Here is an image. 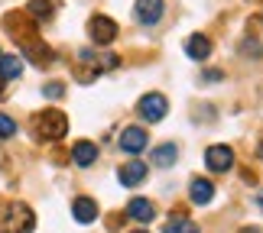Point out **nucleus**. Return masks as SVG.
<instances>
[{
	"label": "nucleus",
	"instance_id": "1a4fd4ad",
	"mask_svg": "<svg viewBox=\"0 0 263 233\" xmlns=\"http://www.w3.org/2000/svg\"><path fill=\"white\" fill-rule=\"evenodd\" d=\"M127 214L137 220V224H149V220L156 217V207L149 204L146 198H130V204H127Z\"/></svg>",
	"mask_w": 263,
	"mask_h": 233
},
{
	"label": "nucleus",
	"instance_id": "9d476101",
	"mask_svg": "<svg viewBox=\"0 0 263 233\" xmlns=\"http://www.w3.org/2000/svg\"><path fill=\"white\" fill-rule=\"evenodd\" d=\"M72 214H75L78 224H95V220H98V204H95V198H75Z\"/></svg>",
	"mask_w": 263,
	"mask_h": 233
},
{
	"label": "nucleus",
	"instance_id": "412c9836",
	"mask_svg": "<svg viewBox=\"0 0 263 233\" xmlns=\"http://www.w3.org/2000/svg\"><path fill=\"white\" fill-rule=\"evenodd\" d=\"M260 207H263V191H260Z\"/></svg>",
	"mask_w": 263,
	"mask_h": 233
},
{
	"label": "nucleus",
	"instance_id": "a211bd4d",
	"mask_svg": "<svg viewBox=\"0 0 263 233\" xmlns=\"http://www.w3.org/2000/svg\"><path fill=\"white\" fill-rule=\"evenodd\" d=\"M13 133H16V120L7 117V114H0V139H10Z\"/></svg>",
	"mask_w": 263,
	"mask_h": 233
},
{
	"label": "nucleus",
	"instance_id": "ddd939ff",
	"mask_svg": "<svg viewBox=\"0 0 263 233\" xmlns=\"http://www.w3.org/2000/svg\"><path fill=\"white\" fill-rule=\"evenodd\" d=\"M189 195H192V201H195V204H208L211 198H215V185H211L208 178H195L189 185Z\"/></svg>",
	"mask_w": 263,
	"mask_h": 233
},
{
	"label": "nucleus",
	"instance_id": "20e7f679",
	"mask_svg": "<svg viewBox=\"0 0 263 233\" xmlns=\"http://www.w3.org/2000/svg\"><path fill=\"white\" fill-rule=\"evenodd\" d=\"M169 110V100L163 94H143L140 97V117L146 120V123H159V120L166 117Z\"/></svg>",
	"mask_w": 263,
	"mask_h": 233
},
{
	"label": "nucleus",
	"instance_id": "f3484780",
	"mask_svg": "<svg viewBox=\"0 0 263 233\" xmlns=\"http://www.w3.org/2000/svg\"><path fill=\"white\" fill-rule=\"evenodd\" d=\"M29 13H36V19H49L52 4H49V0H29Z\"/></svg>",
	"mask_w": 263,
	"mask_h": 233
},
{
	"label": "nucleus",
	"instance_id": "f03ea898",
	"mask_svg": "<svg viewBox=\"0 0 263 233\" xmlns=\"http://www.w3.org/2000/svg\"><path fill=\"white\" fill-rule=\"evenodd\" d=\"M88 36H91V43L95 46H110L114 43V36H117V23L110 16H91V23H88Z\"/></svg>",
	"mask_w": 263,
	"mask_h": 233
},
{
	"label": "nucleus",
	"instance_id": "6ab92c4d",
	"mask_svg": "<svg viewBox=\"0 0 263 233\" xmlns=\"http://www.w3.org/2000/svg\"><path fill=\"white\" fill-rule=\"evenodd\" d=\"M43 94L46 97H62L65 94V84H62V81H49V84L43 88Z\"/></svg>",
	"mask_w": 263,
	"mask_h": 233
},
{
	"label": "nucleus",
	"instance_id": "0eeeda50",
	"mask_svg": "<svg viewBox=\"0 0 263 233\" xmlns=\"http://www.w3.org/2000/svg\"><path fill=\"white\" fill-rule=\"evenodd\" d=\"M124 153L130 156H137V153H143V149L149 146V136H146V130L143 126H127L124 133H120V143H117Z\"/></svg>",
	"mask_w": 263,
	"mask_h": 233
},
{
	"label": "nucleus",
	"instance_id": "39448f33",
	"mask_svg": "<svg viewBox=\"0 0 263 233\" xmlns=\"http://www.w3.org/2000/svg\"><path fill=\"white\" fill-rule=\"evenodd\" d=\"M163 13H166L163 0H137L134 4V16H137V23H143V26H156L159 19H163Z\"/></svg>",
	"mask_w": 263,
	"mask_h": 233
},
{
	"label": "nucleus",
	"instance_id": "4468645a",
	"mask_svg": "<svg viewBox=\"0 0 263 233\" xmlns=\"http://www.w3.org/2000/svg\"><path fill=\"white\" fill-rule=\"evenodd\" d=\"M23 75V58L16 55H0V81H13Z\"/></svg>",
	"mask_w": 263,
	"mask_h": 233
},
{
	"label": "nucleus",
	"instance_id": "dca6fc26",
	"mask_svg": "<svg viewBox=\"0 0 263 233\" xmlns=\"http://www.w3.org/2000/svg\"><path fill=\"white\" fill-rule=\"evenodd\" d=\"M166 233H198V224H192L185 217H176V220L166 224Z\"/></svg>",
	"mask_w": 263,
	"mask_h": 233
},
{
	"label": "nucleus",
	"instance_id": "6e6552de",
	"mask_svg": "<svg viewBox=\"0 0 263 233\" xmlns=\"http://www.w3.org/2000/svg\"><path fill=\"white\" fill-rule=\"evenodd\" d=\"M117 178H120V185L137 188L140 181H146V165L134 159V162H127V165H120V168H117Z\"/></svg>",
	"mask_w": 263,
	"mask_h": 233
},
{
	"label": "nucleus",
	"instance_id": "2eb2a0df",
	"mask_svg": "<svg viewBox=\"0 0 263 233\" xmlns=\"http://www.w3.org/2000/svg\"><path fill=\"white\" fill-rule=\"evenodd\" d=\"M176 159H179V146L176 143H163V146L153 149V165H159V168H169Z\"/></svg>",
	"mask_w": 263,
	"mask_h": 233
},
{
	"label": "nucleus",
	"instance_id": "423d86ee",
	"mask_svg": "<svg viewBox=\"0 0 263 233\" xmlns=\"http://www.w3.org/2000/svg\"><path fill=\"white\" fill-rule=\"evenodd\" d=\"M205 165H208L211 172H228L231 165H234V149L224 146V143L208 146V153H205Z\"/></svg>",
	"mask_w": 263,
	"mask_h": 233
},
{
	"label": "nucleus",
	"instance_id": "4be33fe9",
	"mask_svg": "<svg viewBox=\"0 0 263 233\" xmlns=\"http://www.w3.org/2000/svg\"><path fill=\"white\" fill-rule=\"evenodd\" d=\"M134 233H146V230H134Z\"/></svg>",
	"mask_w": 263,
	"mask_h": 233
},
{
	"label": "nucleus",
	"instance_id": "f257e3e1",
	"mask_svg": "<svg viewBox=\"0 0 263 233\" xmlns=\"http://www.w3.org/2000/svg\"><path fill=\"white\" fill-rule=\"evenodd\" d=\"M36 130L43 139H62L68 133V117L62 110H43V114L36 117Z\"/></svg>",
	"mask_w": 263,
	"mask_h": 233
},
{
	"label": "nucleus",
	"instance_id": "f8f14e48",
	"mask_svg": "<svg viewBox=\"0 0 263 233\" xmlns=\"http://www.w3.org/2000/svg\"><path fill=\"white\" fill-rule=\"evenodd\" d=\"M72 159H75V165H95V159H98V146L95 143H88V139H78V143L72 146Z\"/></svg>",
	"mask_w": 263,
	"mask_h": 233
},
{
	"label": "nucleus",
	"instance_id": "7ed1b4c3",
	"mask_svg": "<svg viewBox=\"0 0 263 233\" xmlns=\"http://www.w3.org/2000/svg\"><path fill=\"white\" fill-rule=\"evenodd\" d=\"M36 224V217H33V210H29L26 204H10L7 210V230L4 233H29Z\"/></svg>",
	"mask_w": 263,
	"mask_h": 233
},
{
	"label": "nucleus",
	"instance_id": "9b49d317",
	"mask_svg": "<svg viewBox=\"0 0 263 233\" xmlns=\"http://www.w3.org/2000/svg\"><path fill=\"white\" fill-rule=\"evenodd\" d=\"M185 55H189V58H195V62H205V58L211 55V43H208V36H201V33L189 36V43H185Z\"/></svg>",
	"mask_w": 263,
	"mask_h": 233
},
{
	"label": "nucleus",
	"instance_id": "aec40b11",
	"mask_svg": "<svg viewBox=\"0 0 263 233\" xmlns=\"http://www.w3.org/2000/svg\"><path fill=\"white\" fill-rule=\"evenodd\" d=\"M240 233H263V230H257V227H247V230H240Z\"/></svg>",
	"mask_w": 263,
	"mask_h": 233
},
{
	"label": "nucleus",
	"instance_id": "5701e85b",
	"mask_svg": "<svg viewBox=\"0 0 263 233\" xmlns=\"http://www.w3.org/2000/svg\"><path fill=\"white\" fill-rule=\"evenodd\" d=\"M260 156H263V146H260Z\"/></svg>",
	"mask_w": 263,
	"mask_h": 233
}]
</instances>
